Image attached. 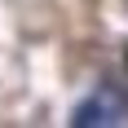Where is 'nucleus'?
Instances as JSON below:
<instances>
[{
	"label": "nucleus",
	"mask_w": 128,
	"mask_h": 128,
	"mask_svg": "<svg viewBox=\"0 0 128 128\" xmlns=\"http://www.w3.org/2000/svg\"><path fill=\"white\" fill-rule=\"evenodd\" d=\"M124 119H128V97L119 88H110V84L93 88V97H84L71 110L75 128H106V124H124Z\"/></svg>",
	"instance_id": "1"
},
{
	"label": "nucleus",
	"mask_w": 128,
	"mask_h": 128,
	"mask_svg": "<svg viewBox=\"0 0 128 128\" xmlns=\"http://www.w3.org/2000/svg\"><path fill=\"white\" fill-rule=\"evenodd\" d=\"M124 66H128V44H124Z\"/></svg>",
	"instance_id": "2"
}]
</instances>
